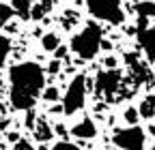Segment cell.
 Returning <instances> with one entry per match:
<instances>
[{"mask_svg":"<svg viewBox=\"0 0 155 150\" xmlns=\"http://www.w3.org/2000/svg\"><path fill=\"white\" fill-rule=\"evenodd\" d=\"M35 122H37V116H35V111H32V109H26V118H24V124H26L28 129H32V127H35Z\"/></svg>","mask_w":155,"mask_h":150,"instance_id":"cell-19","label":"cell"},{"mask_svg":"<svg viewBox=\"0 0 155 150\" xmlns=\"http://www.w3.org/2000/svg\"><path fill=\"white\" fill-rule=\"evenodd\" d=\"M9 99L15 109H32L45 88V71L37 62H19L9 71Z\"/></svg>","mask_w":155,"mask_h":150,"instance_id":"cell-1","label":"cell"},{"mask_svg":"<svg viewBox=\"0 0 155 150\" xmlns=\"http://www.w3.org/2000/svg\"><path fill=\"white\" fill-rule=\"evenodd\" d=\"M58 45H61V36H58L56 32H48V34L41 36V47L45 52H54Z\"/></svg>","mask_w":155,"mask_h":150,"instance_id":"cell-12","label":"cell"},{"mask_svg":"<svg viewBox=\"0 0 155 150\" xmlns=\"http://www.w3.org/2000/svg\"><path fill=\"white\" fill-rule=\"evenodd\" d=\"M11 7H13V11H15L17 17H22V20H30L32 0H11Z\"/></svg>","mask_w":155,"mask_h":150,"instance_id":"cell-10","label":"cell"},{"mask_svg":"<svg viewBox=\"0 0 155 150\" xmlns=\"http://www.w3.org/2000/svg\"><path fill=\"white\" fill-rule=\"evenodd\" d=\"M41 97H43L48 103H54V101L61 99V92H58V88H56V86H48V88H43V90H41Z\"/></svg>","mask_w":155,"mask_h":150,"instance_id":"cell-15","label":"cell"},{"mask_svg":"<svg viewBox=\"0 0 155 150\" xmlns=\"http://www.w3.org/2000/svg\"><path fill=\"white\" fill-rule=\"evenodd\" d=\"M112 142H114L116 148H121V150H144L147 135H144V131L138 124H131L129 129L116 131Z\"/></svg>","mask_w":155,"mask_h":150,"instance_id":"cell-5","label":"cell"},{"mask_svg":"<svg viewBox=\"0 0 155 150\" xmlns=\"http://www.w3.org/2000/svg\"><path fill=\"white\" fill-rule=\"evenodd\" d=\"M52 5H54L52 0H41V7L45 9V13H50V11H52Z\"/></svg>","mask_w":155,"mask_h":150,"instance_id":"cell-22","label":"cell"},{"mask_svg":"<svg viewBox=\"0 0 155 150\" xmlns=\"http://www.w3.org/2000/svg\"><path fill=\"white\" fill-rule=\"evenodd\" d=\"M101 41H104V32H101V26H97L95 22L86 24L78 34L71 36V52L75 56H80L82 60H91L95 58L101 49Z\"/></svg>","mask_w":155,"mask_h":150,"instance_id":"cell-2","label":"cell"},{"mask_svg":"<svg viewBox=\"0 0 155 150\" xmlns=\"http://www.w3.org/2000/svg\"><path fill=\"white\" fill-rule=\"evenodd\" d=\"M0 114H5V107H2V103H0Z\"/></svg>","mask_w":155,"mask_h":150,"instance_id":"cell-28","label":"cell"},{"mask_svg":"<svg viewBox=\"0 0 155 150\" xmlns=\"http://www.w3.org/2000/svg\"><path fill=\"white\" fill-rule=\"evenodd\" d=\"M56 133L65 137V127H63V124H58V127H56Z\"/></svg>","mask_w":155,"mask_h":150,"instance_id":"cell-24","label":"cell"},{"mask_svg":"<svg viewBox=\"0 0 155 150\" xmlns=\"http://www.w3.org/2000/svg\"><path fill=\"white\" fill-rule=\"evenodd\" d=\"M73 2H78V5H80V2H82V0H73Z\"/></svg>","mask_w":155,"mask_h":150,"instance_id":"cell-29","label":"cell"},{"mask_svg":"<svg viewBox=\"0 0 155 150\" xmlns=\"http://www.w3.org/2000/svg\"><path fill=\"white\" fill-rule=\"evenodd\" d=\"M106 67H108V69H114V67H116V58L108 56V58H106Z\"/></svg>","mask_w":155,"mask_h":150,"instance_id":"cell-23","label":"cell"},{"mask_svg":"<svg viewBox=\"0 0 155 150\" xmlns=\"http://www.w3.org/2000/svg\"><path fill=\"white\" fill-rule=\"evenodd\" d=\"M52 150H82V148H80V146H75V144H71V142L61 139V142H56V144L52 146Z\"/></svg>","mask_w":155,"mask_h":150,"instance_id":"cell-17","label":"cell"},{"mask_svg":"<svg viewBox=\"0 0 155 150\" xmlns=\"http://www.w3.org/2000/svg\"><path fill=\"white\" fill-rule=\"evenodd\" d=\"M149 133H151V135H153V139H155V124H153V127H149Z\"/></svg>","mask_w":155,"mask_h":150,"instance_id":"cell-26","label":"cell"},{"mask_svg":"<svg viewBox=\"0 0 155 150\" xmlns=\"http://www.w3.org/2000/svg\"><path fill=\"white\" fill-rule=\"evenodd\" d=\"M9 52H11V41L7 39V36L0 34V69L5 67V62L9 58Z\"/></svg>","mask_w":155,"mask_h":150,"instance_id":"cell-14","label":"cell"},{"mask_svg":"<svg viewBox=\"0 0 155 150\" xmlns=\"http://www.w3.org/2000/svg\"><path fill=\"white\" fill-rule=\"evenodd\" d=\"M43 15H45V9L41 7V2H39V5L32 2V7H30V20H41Z\"/></svg>","mask_w":155,"mask_h":150,"instance_id":"cell-18","label":"cell"},{"mask_svg":"<svg viewBox=\"0 0 155 150\" xmlns=\"http://www.w3.org/2000/svg\"><path fill=\"white\" fill-rule=\"evenodd\" d=\"M13 150H32V148H30L24 139H17V142H15V146H13Z\"/></svg>","mask_w":155,"mask_h":150,"instance_id":"cell-21","label":"cell"},{"mask_svg":"<svg viewBox=\"0 0 155 150\" xmlns=\"http://www.w3.org/2000/svg\"><path fill=\"white\" fill-rule=\"evenodd\" d=\"M71 135L78 137V139H93L97 135V127L91 118H84L80 122H75L73 129H71Z\"/></svg>","mask_w":155,"mask_h":150,"instance_id":"cell-8","label":"cell"},{"mask_svg":"<svg viewBox=\"0 0 155 150\" xmlns=\"http://www.w3.org/2000/svg\"><path fill=\"white\" fill-rule=\"evenodd\" d=\"M147 17H138V43L147 60L155 62V26H147Z\"/></svg>","mask_w":155,"mask_h":150,"instance_id":"cell-7","label":"cell"},{"mask_svg":"<svg viewBox=\"0 0 155 150\" xmlns=\"http://www.w3.org/2000/svg\"><path fill=\"white\" fill-rule=\"evenodd\" d=\"M86 90H88V84H86V77L84 75H75V77L69 82L67 86V92L63 97V111L67 116L80 111L86 103Z\"/></svg>","mask_w":155,"mask_h":150,"instance_id":"cell-4","label":"cell"},{"mask_svg":"<svg viewBox=\"0 0 155 150\" xmlns=\"http://www.w3.org/2000/svg\"><path fill=\"white\" fill-rule=\"evenodd\" d=\"M136 13H138V17H155V2H151V0H144V2H138L136 5Z\"/></svg>","mask_w":155,"mask_h":150,"instance_id":"cell-13","label":"cell"},{"mask_svg":"<svg viewBox=\"0 0 155 150\" xmlns=\"http://www.w3.org/2000/svg\"><path fill=\"white\" fill-rule=\"evenodd\" d=\"M138 114L140 118H147V120L155 116V95H149L142 99V103L138 105Z\"/></svg>","mask_w":155,"mask_h":150,"instance_id":"cell-9","label":"cell"},{"mask_svg":"<svg viewBox=\"0 0 155 150\" xmlns=\"http://www.w3.org/2000/svg\"><path fill=\"white\" fill-rule=\"evenodd\" d=\"M58 71H61V60H58V58H56V60H52V62H50V67H48V73H52V75H56Z\"/></svg>","mask_w":155,"mask_h":150,"instance_id":"cell-20","label":"cell"},{"mask_svg":"<svg viewBox=\"0 0 155 150\" xmlns=\"http://www.w3.org/2000/svg\"><path fill=\"white\" fill-rule=\"evenodd\" d=\"M32 131H35V137H37L39 142H48V139H52V135H54V131L50 129L48 122H35Z\"/></svg>","mask_w":155,"mask_h":150,"instance_id":"cell-11","label":"cell"},{"mask_svg":"<svg viewBox=\"0 0 155 150\" xmlns=\"http://www.w3.org/2000/svg\"><path fill=\"white\" fill-rule=\"evenodd\" d=\"M5 24H7V20H5V17H2V15H0V28H2Z\"/></svg>","mask_w":155,"mask_h":150,"instance_id":"cell-27","label":"cell"},{"mask_svg":"<svg viewBox=\"0 0 155 150\" xmlns=\"http://www.w3.org/2000/svg\"><path fill=\"white\" fill-rule=\"evenodd\" d=\"M17 139H19L17 133H9V142H17Z\"/></svg>","mask_w":155,"mask_h":150,"instance_id":"cell-25","label":"cell"},{"mask_svg":"<svg viewBox=\"0 0 155 150\" xmlns=\"http://www.w3.org/2000/svg\"><path fill=\"white\" fill-rule=\"evenodd\" d=\"M123 118H125L127 124H136V122H138V118H140L138 107H127V109H125V114H123Z\"/></svg>","mask_w":155,"mask_h":150,"instance_id":"cell-16","label":"cell"},{"mask_svg":"<svg viewBox=\"0 0 155 150\" xmlns=\"http://www.w3.org/2000/svg\"><path fill=\"white\" fill-rule=\"evenodd\" d=\"M121 71L116 69H108V71H101L97 75V84H95V92L97 97H106V99H112V95L121 88Z\"/></svg>","mask_w":155,"mask_h":150,"instance_id":"cell-6","label":"cell"},{"mask_svg":"<svg viewBox=\"0 0 155 150\" xmlns=\"http://www.w3.org/2000/svg\"><path fill=\"white\" fill-rule=\"evenodd\" d=\"M84 2H86L88 13L97 20L114 24V26L125 22V11H123L121 0H84Z\"/></svg>","mask_w":155,"mask_h":150,"instance_id":"cell-3","label":"cell"}]
</instances>
